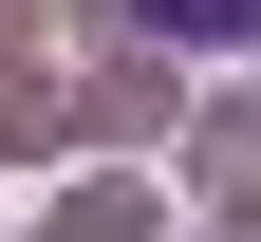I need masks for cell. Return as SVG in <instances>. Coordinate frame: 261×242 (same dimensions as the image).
Wrapping results in <instances>:
<instances>
[{"mask_svg": "<svg viewBox=\"0 0 261 242\" xmlns=\"http://www.w3.org/2000/svg\"><path fill=\"white\" fill-rule=\"evenodd\" d=\"M149 38H187V56H261V0H130Z\"/></svg>", "mask_w": 261, "mask_h": 242, "instance_id": "6da1fadb", "label": "cell"}]
</instances>
